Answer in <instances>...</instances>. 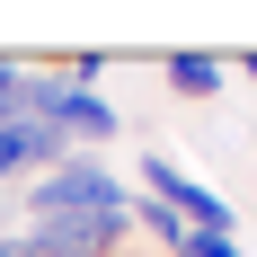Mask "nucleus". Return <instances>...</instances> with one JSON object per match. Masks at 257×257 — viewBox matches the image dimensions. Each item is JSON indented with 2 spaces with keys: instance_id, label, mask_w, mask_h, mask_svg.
Wrapping results in <instances>:
<instances>
[{
  "instance_id": "f03ea898",
  "label": "nucleus",
  "mask_w": 257,
  "mask_h": 257,
  "mask_svg": "<svg viewBox=\"0 0 257 257\" xmlns=\"http://www.w3.org/2000/svg\"><path fill=\"white\" fill-rule=\"evenodd\" d=\"M142 195H160L169 213H186V231H204V239H231V204L213 195L186 160H169V151H151L142 160Z\"/></svg>"
},
{
  "instance_id": "20e7f679",
  "label": "nucleus",
  "mask_w": 257,
  "mask_h": 257,
  "mask_svg": "<svg viewBox=\"0 0 257 257\" xmlns=\"http://www.w3.org/2000/svg\"><path fill=\"white\" fill-rule=\"evenodd\" d=\"M160 71H169V89H178V98H213V89H222V71H231V62H222V53H169Z\"/></svg>"
},
{
  "instance_id": "1a4fd4ad",
  "label": "nucleus",
  "mask_w": 257,
  "mask_h": 257,
  "mask_svg": "<svg viewBox=\"0 0 257 257\" xmlns=\"http://www.w3.org/2000/svg\"><path fill=\"white\" fill-rule=\"evenodd\" d=\"M124 257H133V248H124Z\"/></svg>"
},
{
  "instance_id": "39448f33",
  "label": "nucleus",
  "mask_w": 257,
  "mask_h": 257,
  "mask_svg": "<svg viewBox=\"0 0 257 257\" xmlns=\"http://www.w3.org/2000/svg\"><path fill=\"white\" fill-rule=\"evenodd\" d=\"M133 231H151V239H160V248H169V257H178L186 239H195V231H186V213H169V204H160V195H133Z\"/></svg>"
},
{
  "instance_id": "7ed1b4c3",
  "label": "nucleus",
  "mask_w": 257,
  "mask_h": 257,
  "mask_svg": "<svg viewBox=\"0 0 257 257\" xmlns=\"http://www.w3.org/2000/svg\"><path fill=\"white\" fill-rule=\"evenodd\" d=\"M53 124H62L71 151H98V142H115V106H106L98 89H71V80H62V115H53Z\"/></svg>"
},
{
  "instance_id": "6e6552de",
  "label": "nucleus",
  "mask_w": 257,
  "mask_h": 257,
  "mask_svg": "<svg viewBox=\"0 0 257 257\" xmlns=\"http://www.w3.org/2000/svg\"><path fill=\"white\" fill-rule=\"evenodd\" d=\"M0 257H18V248H9V239H0Z\"/></svg>"
},
{
  "instance_id": "423d86ee",
  "label": "nucleus",
  "mask_w": 257,
  "mask_h": 257,
  "mask_svg": "<svg viewBox=\"0 0 257 257\" xmlns=\"http://www.w3.org/2000/svg\"><path fill=\"white\" fill-rule=\"evenodd\" d=\"M178 257H239V239H204V231H195V239H186Z\"/></svg>"
},
{
  "instance_id": "0eeeda50",
  "label": "nucleus",
  "mask_w": 257,
  "mask_h": 257,
  "mask_svg": "<svg viewBox=\"0 0 257 257\" xmlns=\"http://www.w3.org/2000/svg\"><path fill=\"white\" fill-rule=\"evenodd\" d=\"M239 71H248V80H257V53H248V62H239Z\"/></svg>"
},
{
  "instance_id": "f257e3e1",
  "label": "nucleus",
  "mask_w": 257,
  "mask_h": 257,
  "mask_svg": "<svg viewBox=\"0 0 257 257\" xmlns=\"http://www.w3.org/2000/svg\"><path fill=\"white\" fill-rule=\"evenodd\" d=\"M27 213L36 222H80V213H133V186L106 169V160L71 151L62 169H45V178H27Z\"/></svg>"
}]
</instances>
